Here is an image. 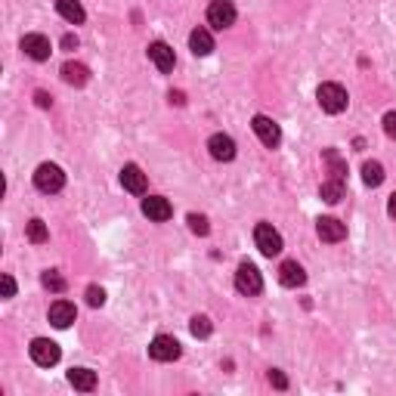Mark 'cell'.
Returning a JSON list of instances; mask_svg holds the SVG:
<instances>
[{"label": "cell", "instance_id": "6da1fadb", "mask_svg": "<svg viewBox=\"0 0 396 396\" xmlns=\"http://www.w3.org/2000/svg\"><path fill=\"white\" fill-rule=\"evenodd\" d=\"M316 99H319V106H322V112H328V115H340L347 108V103H350V96H347V90L340 87V84H322L319 90H316Z\"/></svg>", "mask_w": 396, "mask_h": 396}, {"label": "cell", "instance_id": "7a4b0ae2", "mask_svg": "<svg viewBox=\"0 0 396 396\" xmlns=\"http://www.w3.org/2000/svg\"><path fill=\"white\" fill-rule=\"evenodd\" d=\"M34 186L46 192V196H53V192H59L65 186V174H62L59 165H41L34 170Z\"/></svg>", "mask_w": 396, "mask_h": 396}, {"label": "cell", "instance_id": "3957f363", "mask_svg": "<svg viewBox=\"0 0 396 396\" xmlns=\"http://www.w3.org/2000/svg\"><path fill=\"white\" fill-rule=\"evenodd\" d=\"M236 288L248 294V298H254V294L263 291V279H260V269L254 267V263H238L236 269Z\"/></svg>", "mask_w": 396, "mask_h": 396}, {"label": "cell", "instance_id": "277c9868", "mask_svg": "<svg viewBox=\"0 0 396 396\" xmlns=\"http://www.w3.org/2000/svg\"><path fill=\"white\" fill-rule=\"evenodd\" d=\"M254 242H257L263 257H276V254L282 251V236L273 229V223H257V229H254Z\"/></svg>", "mask_w": 396, "mask_h": 396}, {"label": "cell", "instance_id": "5b68a950", "mask_svg": "<svg viewBox=\"0 0 396 396\" xmlns=\"http://www.w3.org/2000/svg\"><path fill=\"white\" fill-rule=\"evenodd\" d=\"M28 353H31V359L37 362V366H44V369H50V366H56L59 362V344H53L50 338H34L31 340V347H28Z\"/></svg>", "mask_w": 396, "mask_h": 396}, {"label": "cell", "instance_id": "8992f818", "mask_svg": "<svg viewBox=\"0 0 396 396\" xmlns=\"http://www.w3.org/2000/svg\"><path fill=\"white\" fill-rule=\"evenodd\" d=\"M251 127H254V134H257V139L267 146V149H276V146L282 143V130H279V124L273 118H267V115H254Z\"/></svg>", "mask_w": 396, "mask_h": 396}, {"label": "cell", "instance_id": "52a82bcc", "mask_svg": "<svg viewBox=\"0 0 396 396\" xmlns=\"http://www.w3.org/2000/svg\"><path fill=\"white\" fill-rule=\"evenodd\" d=\"M149 356L155 362H174V359H180V344L167 335H158L149 344Z\"/></svg>", "mask_w": 396, "mask_h": 396}, {"label": "cell", "instance_id": "ba28073f", "mask_svg": "<svg viewBox=\"0 0 396 396\" xmlns=\"http://www.w3.org/2000/svg\"><path fill=\"white\" fill-rule=\"evenodd\" d=\"M207 22L220 31L229 28L232 22H236V6H232L229 0H214V4L207 6Z\"/></svg>", "mask_w": 396, "mask_h": 396}, {"label": "cell", "instance_id": "9c48e42d", "mask_svg": "<svg viewBox=\"0 0 396 396\" xmlns=\"http://www.w3.org/2000/svg\"><path fill=\"white\" fill-rule=\"evenodd\" d=\"M316 232H319V238L328 245H338L347 238V226L340 220H335V217H319V220H316Z\"/></svg>", "mask_w": 396, "mask_h": 396}, {"label": "cell", "instance_id": "30bf717a", "mask_svg": "<svg viewBox=\"0 0 396 396\" xmlns=\"http://www.w3.org/2000/svg\"><path fill=\"white\" fill-rule=\"evenodd\" d=\"M22 50L34 62H44V59H50L53 46H50V37H44V34H25L22 37Z\"/></svg>", "mask_w": 396, "mask_h": 396}, {"label": "cell", "instance_id": "8fae6325", "mask_svg": "<svg viewBox=\"0 0 396 396\" xmlns=\"http://www.w3.org/2000/svg\"><path fill=\"white\" fill-rule=\"evenodd\" d=\"M121 186L127 192H134V196H146V186H149V180H146V174L136 165H124L121 167Z\"/></svg>", "mask_w": 396, "mask_h": 396}, {"label": "cell", "instance_id": "7c38bea8", "mask_svg": "<svg viewBox=\"0 0 396 396\" xmlns=\"http://www.w3.org/2000/svg\"><path fill=\"white\" fill-rule=\"evenodd\" d=\"M143 214L149 217V220H155V223H165V220H170L174 207H170V201H167V198L149 196V198H143Z\"/></svg>", "mask_w": 396, "mask_h": 396}, {"label": "cell", "instance_id": "4fadbf2b", "mask_svg": "<svg viewBox=\"0 0 396 396\" xmlns=\"http://www.w3.org/2000/svg\"><path fill=\"white\" fill-rule=\"evenodd\" d=\"M149 59L155 62V68H158V72H174V65H177L174 50H170V46H167L165 41L149 44Z\"/></svg>", "mask_w": 396, "mask_h": 396}, {"label": "cell", "instance_id": "5bb4252c", "mask_svg": "<svg viewBox=\"0 0 396 396\" xmlns=\"http://www.w3.org/2000/svg\"><path fill=\"white\" fill-rule=\"evenodd\" d=\"M279 282H282L285 288H300V285L307 282L304 267H300L298 260H285L282 267H279Z\"/></svg>", "mask_w": 396, "mask_h": 396}, {"label": "cell", "instance_id": "9a60e30c", "mask_svg": "<svg viewBox=\"0 0 396 396\" xmlns=\"http://www.w3.org/2000/svg\"><path fill=\"white\" fill-rule=\"evenodd\" d=\"M207 149H211V155L217 161H232L236 158V139L226 136V134H214L211 139H207Z\"/></svg>", "mask_w": 396, "mask_h": 396}, {"label": "cell", "instance_id": "2e32d148", "mask_svg": "<svg viewBox=\"0 0 396 396\" xmlns=\"http://www.w3.org/2000/svg\"><path fill=\"white\" fill-rule=\"evenodd\" d=\"M46 316H50V322L56 325V328H68V325L77 319V309H75V304H68V300H56Z\"/></svg>", "mask_w": 396, "mask_h": 396}, {"label": "cell", "instance_id": "e0dca14e", "mask_svg": "<svg viewBox=\"0 0 396 396\" xmlns=\"http://www.w3.org/2000/svg\"><path fill=\"white\" fill-rule=\"evenodd\" d=\"M62 81L72 84V87H84V84L90 81L87 65H81V62H65V65H62Z\"/></svg>", "mask_w": 396, "mask_h": 396}, {"label": "cell", "instance_id": "ac0fdd59", "mask_svg": "<svg viewBox=\"0 0 396 396\" xmlns=\"http://www.w3.org/2000/svg\"><path fill=\"white\" fill-rule=\"evenodd\" d=\"M56 10L65 22H72V25H81L84 19H87V13H84L81 0H56Z\"/></svg>", "mask_w": 396, "mask_h": 396}, {"label": "cell", "instance_id": "d6986e66", "mask_svg": "<svg viewBox=\"0 0 396 396\" xmlns=\"http://www.w3.org/2000/svg\"><path fill=\"white\" fill-rule=\"evenodd\" d=\"M189 46H192V53H196V56H211V53H214V37H211V31L196 28V31L189 34Z\"/></svg>", "mask_w": 396, "mask_h": 396}, {"label": "cell", "instance_id": "ffe728a7", "mask_svg": "<svg viewBox=\"0 0 396 396\" xmlns=\"http://www.w3.org/2000/svg\"><path fill=\"white\" fill-rule=\"evenodd\" d=\"M68 384H72L75 390L90 393L93 387H96V375H93L90 369H72V371H68Z\"/></svg>", "mask_w": 396, "mask_h": 396}, {"label": "cell", "instance_id": "44dd1931", "mask_svg": "<svg viewBox=\"0 0 396 396\" xmlns=\"http://www.w3.org/2000/svg\"><path fill=\"white\" fill-rule=\"evenodd\" d=\"M319 196H322V201H328V205H338V201L347 196V186H344V180H335V177H331V180L322 183Z\"/></svg>", "mask_w": 396, "mask_h": 396}, {"label": "cell", "instance_id": "7402d4cb", "mask_svg": "<svg viewBox=\"0 0 396 396\" xmlns=\"http://www.w3.org/2000/svg\"><path fill=\"white\" fill-rule=\"evenodd\" d=\"M362 183L371 186V189L384 183V167H381V161H366V165H362Z\"/></svg>", "mask_w": 396, "mask_h": 396}, {"label": "cell", "instance_id": "603a6c76", "mask_svg": "<svg viewBox=\"0 0 396 396\" xmlns=\"http://www.w3.org/2000/svg\"><path fill=\"white\" fill-rule=\"evenodd\" d=\"M322 158H325V165H328L331 177H335V180H344V174H347V161L340 158V155H338L335 149H325V152H322Z\"/></svg>", "mask_w": 396, "mask_h": 396}, {"label": "cell", "instance_id": "cb8c5ba5", "mask_svg": "<svg viewBox=\"0 0 396 396\" xmlns=\"http://www.w3.org/2000/svg\"><path fill=\"white\" fill-rule=\"evenodd\" d=\"M25 236H28V242H34V245H44L46 238H50V232H46V223L44 220H28V226H25Z\"/></svg>", "mask_w": 396, "mask_h": 396}, {"label": "cell", "instance_id": "d4e9b609", "mask_svg": "<svg viewBox=\"0 0 396 396\" xmlns=\"http://www.w3.org/2000/svg\"><path fill=\"white\" fill-rule=\"evenodd\" d=\"M189 331H192V338H207L214 331V325L207 316H192V322H189Z\"/></svg>", "mask_w": 396, "mask_h": 396}, {"label": "cell", "instance_id": "484cf974", "mask_svg": "<svg viewBox=\"0 0 396 396\" xmlns=\"http://www.w3.org/2000/svg\"><path fill=\"white\" fill-rule=\"evenodd\" d=\"M41 285H44V288H50V291H56V294L65 291V279H62L56 269H46V273L41 276Z\"/></svg>", "mask_w": 396, "mask_h": 396}, {"label": "cell", "instance_id": "4316f807", "mask_svg": "<svg viewBox=\"0 0 396 396\" xmlns=\"http://www.w3.org/2000/svg\"><path fill=\"white\" fill-rule=\"evenodd\" d=\"M189 229L196 232V236H207L211 226H207V217L205 214H189Z\"/></svg>", "mask_w": 396, "mask_h": 396}, {"label": "cell", "instance_id": "83f0119b", "mask_svg": "<svg viewBox=\"0 0 396 396\" xmlns=\"http://www.w3.org/2000/svg\"><path fill=\"white\" fill-rule=\"evenodd\" d=\"M87 304L90 307H103L106 304V291L99 288V285H90L87 288Z\"/></svg>", "mask_w": 396, "mask_h": 396}, {"label": "cell", "instance_id": "f1b7e54d", "mask_svg": "<svg viewBox=\"0 0 396 396\" xmlns=\"http://www.w3.org/2000/svg\"><path fill=\"white\" fill-rule=\"evenodd\" d=\"M269 384H273L276 390H285V387H288V378H285L279 369H273V371H269Z\"/></svg>", "mask_w": 396, "mask_h": 396}, {"label": "cell", "instance_id": "f546056e", "mask_svg": "<svg viewBox=\"0 0 396 396\" xmlns=\"http://www.w3.org/2000/svg\"><path fill=\"white\" fill-rule=\"evenodd\" d=\"M384 134L390 136V139H396V112H387L384 115Z\"/></svg>", "mask_w": 396, "mask_h": 396}, {"label": "cell", "instance_id": "4dcf8cb0", "mask_svg": "<svg viewBox=\"0 0 396 396\" xmlns=\"http://www.w3.org/2000/svg\"><path fill=\"white\" fill-rule=\"evenodd\" d=\"M0 285H4V298H6V300L15 298V282H13V276H0Z\"/></svg>", "mask_w": 396, "mask_h": 396}, {"label": "cell", "instance_id": "1f68e13d", "mask_svg": "<svg viewBox=\"0 0 396 396\" xmlns=\"http://www.w3.org/2000/svg\"><path fill=\"white\" fill-rule=\"evenodd\" d=\"M34 99H37V106H41V108H46V106H53V99H50V96H46V93H44V90H37V93H34Z\"/></svg>", "mask_w": 396, "mask_h": 396}, {"label": "cell", "instance_id": "d6a6232c", "mask_svg": "<svg viewBox=\"0 0 396 396\" xmlns=\"http://www.w3.org/2000/svg\"><path fill=\"white\" fill-rule=\"evenodd\" d=\"M62 46H65V50H77V37L75 34H65V37H62Z\"/></svg>", "mask_w": 396, "mask_h": 396}, {"label": "cell", "instance_id": "836d02e7", "mask_svg": "<svg viewBox=\"0 0 396 396\" xmlns=\"http://www.w3.org/2000/svg\"><path fill=\"white\" fill-rule=\"evenodd\" d=\"M387 214H390L393 220H396V192H393V196H390V201H387Z\"/></svg>", "mask_w": 396, "mask_h": 396}, {"label": "cell", "instance_id": "e575fe53", "mask_svg": "<svg viewBox=\"0 0 396 396\" xmlns=\"http://www.w3.org/2000/svg\"><path fill=\"white\" fill-rule=\"evenodd\" d=\"M170 103H177V106H183L186 99H183V93H170Z\"/></svg>", "mask_w": 396, "mask_h": 396}]
</instances>
